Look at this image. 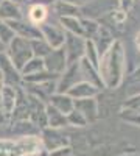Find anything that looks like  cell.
I'll use <instances>...</instances> for the list:
<instances>
[{
	"mask_svg": "<svg viewBox=\"0 0 140 156\" xmlns=\"http://www.w3.org/2000/svg\"><path fill=\"white\" fill-rule=\"evenodd\" d=\"M98 73L103 87L115 90L121 86L126 73V50L120 39H115L100 56Z\"/></svg>",
	"mask_w": 140,
	"mask_h": 156,
	"instance_id": "1",
	"label": "cell"
},
{
	"mask_svg": "<svg viewBox=\"0 0 140 156\" xmlns=\"http://www.w3.org/2000/svg\"><path fill=\"white\" fill-rule=\"evenodd\" d=\"M5 53L8 55V58L11 59V62L14 64L19 72L25 66V62L33 56L30 41L20 36H14L8 42V45L5 47Z\"/></svg>",
	"mask_w": 140,
	"mask_h": 156,
	"instance_id": "2",
	"label": "cell"
},
{
	"mask_svg": "<svg viewBox=\"0 0 140 156\" xmlns=\"http://www.w3.org/2000/svg\"><path fill=\"white\" fill-rule=\"evenodd\" d=\"M117 8H120L118 0H89L80 6V14L81 17L98 20L100 16H106Z\"/></svg>",
	"mask_w": 140,
	"mask_h": 156,
	"instance_id": "3",
	"label": "cell"
},
{
	"mask_svg": "<svg viewBox=\"0 0 140 156\" xmlns=\"http://www.w3.org/2000/svg\"><path fill=\"white\" fill-rule=\"evenodd\" d=\"M39 139L42 148L47 151H52L58 147L62 145H70V139L69 134H66L62 131V128H50V126H44L39 131Z\"/></svg>",
	"mask_w": 140,
	"mask_h": 156,
	"instance_id": "4",
	"label": "cell"
},
{
	"mask_svg": "<svg viewBox=\"0 0 140 156\" xmlns=\"http://www.w3.org/2000/svg\"><path fill=\"white\" fill-rule=\"evenodd\" d=\"M39 31L41 36L47 41V44L52 47V48H59L64 45V39H66V31L64 28L59 25V22L52 20V19H47L44 23L39 25Z\"/></svg>",
	"mask_w": 140,
	"mask_h": 156,
	"instance_id": "5",
	"label": "cell"
},
{
	"mask_svg": "<svg viewBox=\"0 0 140 156\" xmlns=\"http://www.w3.org/2000/svg\"><path fill=\"white\" fill-rule=\"evenodd\" d=\"M83 80V73L80 69V61L67 64V67L62 70V73L58 76V81H56V92H67V90Z\"/></svg>",
	"mask_w": 140,
	"mask_h": 156,
	"instance_id": "6",
	"label": "cell"
},
{
	"mask_svg": "<svg viewBox=\"0 0 140 156\" xmlns=\"http://www.w3.org/2000/svg\"><path fill=\"white\" fill-rule=\"evenodd\" d=\"M84 47H86V39L83 36H76L72 33H66V39H64V53L67 58V64L80 61L84 55Z\"/></svg>",
	"mask_w": 140,
	"mask_h": 156,
	"instance_id": "7",
	"label": "cell"
},
{
	"mask_svg": "<svg viewBox=\"0 0 140 156\" xmlns=\"http://www.w3.org/2000/svg\"><path fill=\"white\" fill-rule=\"evenodd\" d=\"M0 70H2V75H3V84H9L14 87H19L23 84L20 72L11 62V59L5 53V50L0 51Z\"/></svg>",
	"mask_w": 140,
	"mask_h": 156,
	"instance_id": "8",
	"label": "cell"
},
{
	"mask_svg": "<svg viewBox=\"0 0 140 156\" xmlns=\"http://www.w3.org/2000/svg\"><path fill=\"white\" fill-rule=\"evenodd\" d=\"M27 98H28V120H31L37 128L47 126V119H45L47 103L31 94H27Z\"/></svg>",
	"mask_w": 140,
	"mask_h": 156,
	"instance_id": "9",
	"label": "cell"
},
{
	"mask_svg": "<svg viewBox=\"0 0 140 156\" xmlns=\"http://www.w3.org/2000/svg\"><path fill=\"white\" fill-rule=\"evenodd\" d=\"M8 27L12 30L14 36H20V37H25L31 41V39H36V37H42L41 36V31H39V27L37 25H33L31 22H28L25 17L22 19H16V20H8Z\"/></svg>",
	"mask_w": 140,
	"mask_h": 156,
	"instance_id": "10",
	"label": "cell"
},
{
	"mask_svg": "<svg viewBox=\"0 0 140 156\" xmlns=\"http://www.w3.org/2000/svg\"><path fill=\"white\" fill-rule=\"evenodd\" d=\"M42 59H44L45 70L56 73V75H61L62 70L67 67V58H66V53H64V48L62 47L52 48V51L47 56H44Z\"/></svg>",
	"mask_w": 140,
	"mask_h": 156,
	"instance_id": "11",
	"label": "cell"
},
{
	"mask_svg": "<svg viewBox=\"0 0 140 156\" xmlns=\"http://www.w3.org/2000/svg\"><path fill=\"white\" fill-rule=\"evenodd\" d=\"M75 108L86 117L87 123L97 122L98 117H100V103H98L97 97H89V98L75 100Z\"/></svg>",
	"mask_w": 140,
	"mask_h": 156,
	"instance_id": "12",
	"label": "cell"
},
{
	"mask_svg": "<svg viewBox=\"0 0 140 156\" xmlns=\"http://www.w3.org/2000/svg\"><path fill=\"white\" fill-rule=\"evenodd\" d=\"M90 41L94 42V45H95V48L98 51V55L101 56L111 47V44L115 41V37H114V33L111 31V28L108 27V25L100 23L97 33L94 34V37L90 39Z\"/></svg>",
	"mask_w": 140,
	"mask_h": 156,
	"instance_id": "13",
	"label": "cell"
},
{
	"mask_svg": "<svg viewBox=\"0 0 140 156\" xmlns=\"http://www.w3.org/2000/svg\"><path fill=\"white\" fill-rule=\"evenodd\" d=\"M20 87V86H19ZM19 87L9 86V84H3L2 86V94H0V108L5 112V115L11 117L12 111H14L16 101H17V94H19Z\"/></svg>",
	"mask_w": 140,
	"mask_h": 156,
	"instance_id": "14",
	"label": "cell"
},
{
	"mask_svg": "<svg viewBox=\"0 0 140 156\" xmlns=\"http://www.w3.org/2000/svg\"><path fill=\"white\" fill-rule=\"evenodd\" d=\"M101 92V87H98L94 83L89 81H80L73 84L66 94H69L73 100H80V98H89V97H98Z\"/></svg>",
	"mask_w": 140,
	"mask_h": 156,
	"instance_id": "15",
	"label": "cell"
},
{
	"mask_svg": "<svg viewBox=\"0 0 140 156\" xmlns=\"http://www.w3.org/2000/svg\"><path fill=\"white\" fill-rule=\"evenodd\" d=\"M16 144L19 147L20 156H34L42 150L39 134H36V136H20V139L16 140Z\"/></svg>",
	"mask_w": 140,
	"mask_h": 156,
	"instance_id": "16",
	"label": "cell"
},
{
	"mask_svg": "<svg viewBox=\"0 0 140 156\" xmlns=\"http://www.w3.org/2000/svg\"><path fill=\"white\" fill-rule=\"evenodd\" d=\"M47 103L52 105L53 108H56L62 114H69L75 108V100L66 92H55V94H52L48 97Z\"/></svg>",
	"mask_w": 140,
	"mask_h": 156,
	"instance_id": "17",
	"label": "cell"
},
{
	"mask_svg": "<svg viewBox=\"0 0 140 156\" xmlns=\"http://www.w3.org/2000/svg\"><path fill=\"white\" fill-rule=\"evenodd\" d=\"M25 14L22 12V8L19 3H14L11 0H2L0 2V19L8 22V20H16L22 19Z\"/></svg>",
	"mask_w": 140,
	"mask_h": 156,
	"instance_id": "18",
	"label": "cell"
},
{
	"mask_svg": "<svg viewBox=\"0 0 140 156\" xmlns=\"http://www.w3.org/2000/svg\"><path fill=\"white\" fill-rule=\"evenodd\" d=\"M28 22H31L33 25H37L39 27L41 23H44L48 17H50V12L48 8L44 5H37V3H30L28 11H27V16H23Z\"/></svg>",
	"mask_w": 140,
	"mask_h": 156,
	"instance_id": "19",
	"label": "cell"
},
{
	"mask_svg": "<svg viewBox=\"0 0 140 156\" xmlns=\"http://www.w3.org/2000/svg\"><path fill=\"white\" fill-rule=\"evenodd\" d=\"M45 119H47V126H50V128H62L64 129L67 126L66 114L59 112L56 108H53L48 103L45 105Z\"/></svg>",
	"mask_w": 140,
	"mask_h": 156,
	"instance_id": "20",
	"label": "cell"
},
{
	"mask_svg": "<svg viewBox=\"0 0 140 156\" xmlns=\"http://www.w3.org/2000/svg\"><path fill=\"white\" fill-rule=\"evenodd\" d=\"M56 17H70V16H80V6L75 5L72 2H67V0H56L55 5L52 6Z\"/></svg>",
	"mask_w": 140,
	"mask_h": 156,
	"instance_id": "21",
	"label": "cell"
},
{
	"mask_svg": "<svg viewBox=\"0 0 140 156\" xmlns=\"http://www.w3.org/2000/svg\"><path fill=\"white\" fill-rule=\"evenodd\" d=\"M80 69H81L83 80H84V81L94 83V84H97L98 87L103 89V83H101V78H100L98 69L94 67L92 64H89L86 58H81V59H80Z\"/></svg>",
	"mask_w": 140,
	"mask_h": 156,
	"instance_id": "22",
	"label": "cell"
},
{
	"mask_svg": "<svg viewBox=\"0 0 140 156\" xmlns=\"http://www.w3.org/2000/svg\"><path fill=\"white\" fill-rule=\"evenodd\" d=\"M41 128H37L31 120L22 119V120H14L12 122V133L19 136H36L39 134Z\"/></svg>",
	"mask_w": 140,
	"mask_h": 156,
	"instance_id": "23",
	"label": "cell"
},
{
	"mask_svg": "<svg viewBox=\"0 0 140 156\" xmlns=\"http://www.w3.org/2000/svg\"><path fill=\"white\" fill-rule=\"evenodd\" d=\"M59 25L64 28L66 33H72L76 36H83V28H81V17L80 16H70V17H59L58 19Z\"/></svg>",
	"mask_w": 140,
	"mask_h": 156,
	"instance_id": "24",
	"label": "cell"
},
{
	"mask_svg": "<svg viewBox=\"0 0 140 156\" xmlns=\"http://www.w3.org/2000/svg\"><path fill=\"white\" fill-rule=\"evenodd\" d=\"M44 59L42 58H37V56H31L27 62H25V66L20 69V75L22 78L27 76V75H33V73H37L44 70Z\"/></svg>",
	"mask_w": 140,
	"mask_h": 156,
	"instance_id": "25",
	"label": "cell"
},
{
	"mask_svg": "<svg viewBox=\"0 0 140 156\" xmlns=\"http://www.w3.org/2000/svg\"><path fill=\"white\" fill-rule=\"evenodd\" d=\"M30 45H31L33 56H37V58H44V56H47L50 51H52V47L47 44V41H45L44 37L31 39V41H30Z\"/></svg>",
	"mask_w": 140,
	"mask_h": 156,
	"instance_id": "26",
	"label": "cell"
},
{
	"mask_svg": "<svg viewBox=\"0 0 140 156\" xmlns=\"http://www.w3.org/2000/svg\"><path fill=\"white\" fill-rule=\"evenodd\" d=\"M58 76L56 73H52V72H48V70H41V72H37V73H33V75H27V76H23L22 80L23 83H31V84H36V83H44V81H50V80H58Z\"/></svg>",
	"mask_w": 140,
	"mask_h": 156,
	"instance_id": "27",
	"label": "cell"
},
{
	"mask_svg": "<svg viewBox=\"0 0 140 156\" xmlns=\"http://www.w3.org/2000/svg\"><path fill=\"white\" fill-rule=\"evenodd\" d=\"M66 119H67V126H73V128H84L87 126V120H86V117L76 109L73 108L69 114H66Z\"/></svg>",
	"mask_w": 140,
	"mask_h": 156,
	"instance_id": "28",
	"label": "cell"
},
{
	"mask_svg": "<svg viewBox=\"0 0 140 156\" xmlns=\"http://www.w3.org/2000/svg\"><path fill=\"white\" fill-rule=\"evenodd\" d=\"M83 58L87 59L89 64H92L94 67L98 69V64H100V55H98V51L94 45V42L90 41V39H86V47H84V55Z\"/></svg>",
	"mask_w": 140,
	"mask_h": 156,
	"instance_id": "29",
	"label": "cell"
},
{
	"mask_svg": "<svg viewBox=\"0 0 140 156\" xmlns=\"http://www.w3.org/2000/svg\"><path fill=\"white\" fill-rule=\"evenodd\" d=\"M100 27V22L89 19V17H81V28H83V37L84 39H92L94 34L97 33Z\"/></svg>",
	"mask_w": 140,
	"mask_h": 156,
	"instance_id": "30",
	"label": "cell"
},
{
	"mask_svg": "<svg viewBox=\"0 0 140 156\" xmlns=\"http://www.w3.org/2000/svg\"><path fill=\"white\" fill-rule=\"evenodd\" d=\"M0 156H20L16 140L0 139Z\"/></svg>",
	"mask_w": 140,
	"mask_h": 156,
	"instance_id": "31",
	"label": "cell"
},
{
	"mask_svg": "<svg viewBox=\"0 0 140 156\" xmlns=\"http://www.w3.org/2000/svg\"><path fill=\"white\" fill-rule=\"evenodd\" d=\"M121 109L132 111V112H138L140 114V92L126 97L125 101L121 103Z\"/></svg>",
	"mask_w": 140,
	"mask_h": 156,
	"instance_id": "32",
	"label": "cell"
},
{
	"mask_svg": "<svg viewBox=\"0 0 140 156\" xmlns=\"http://www.w3.org/2000/svg\"><path fill=\"white\" fill-rule=\"evenodd\" d=\"M12 37H14V33H12V30L8 27V23H6L5 20L0 19V42L6 47L8 42L11 41Z\"/></svg>",
	"mask_w": 140,
	"mask_h": 156,
	"instance_id": "33",
	"label": "cell"
},
{
	"mask_svg": "<svg viewBox=\"0 0 140 156\" xmlns=\"http://www.w3.org/2000/svg\"><path fill=\"white\" fill-rule=\"evenodd\" d=\"M120 119H121L123 122H126V123L140 126V114H138V112H132V111L121 109V111H120Z\"/></svg>",
	"mask_w": 140,
	"mask_h": 156,
	"instance_id": "34",
	"label": "cell"
},
{
	"mask_svg": "<svg viewBox=\"0 0 140 156\" xmlns=\"http://www.w3.org/2000/svg\"><path fill=\"white\" fill-rule=\"evenodd\" d=\"M50 156H73V148L70 145H62L52 151H48Z\"/></svg>",
	"mask_w": 140,
	"mask_h": 156,
	"instance_id": "35",
	"label": "cell"
},
{
	"mask_svg": "<svg viewBox=\"0 0 140 156\" xmlns=\"http://www.w3.org/2000/svg\"><path fill=\"white\" fill-rule=\"evenodd\" d=\"M27 2H28V5H30V3H37V5H44V6L50 8V6L55 5L56 0H27Z\"/></svg>",
	"mask_w": 140,
	"mask_h": 156,
	"instance_id": "36",
	"label": "cell"
},
{
	"mask_svg": "<svg viewBox=\"0 0 140 156\" xmlns=\"http://www.w3.org/2000/svg\"><path fill=\"white\" fill-rule=\"evenodd\" d=\"M132 3H134V0H118L120 9H123V11H126V12L132 8Z\"/></svg>",
	"mask_w": 140,
	"mask_h": 156,
	"instance_id": "37",
	"label": "cell"
},
{
	"mask_svg": "<svg viewBox=\"0 0 140 156\" xmlns=\"http://www.w3.org/2000/svg\"><path fill=\"white\" fill-rule=\"evenodd\" d=\"M134 42H135V47H137V50L140 51V30H138V31H137V34H135Z\"/></svg>",
	"mask_w": 140,
	"mask_h": 156,
	"instance_id": "38",
	"label": "cell"
},
{
	"mask_svg": "<svg viewBox=\"0 0 140 156\" xmlns=\"http://www.w3.org/2000/svg\"><path fill=\"white\" fill-rule=\"evenodd\" d=\"M67 2H72V3H75V5L81 6V5H84L86 2H89V0H67Z\"/></svg>",
	"mask_w": 140,
	"mask_h": 156,
	"instance_id": "39",
	"label": "cell"
},
{
	"mask_svg": "<svg viewBox=\"0 0 140 156\" xmlns=\"http://www.w3.org/2000/svg\"><path fill=\"white\" fill-rule=\"evenodd\" d=\"M134 81H140V69H137L135 72H134Z\"/></svg>",
	"mask_w": 140,
	"mask_h": 156,
	"instance_id": "40",
	"label": "cell"
},
{
	"mask_svg": "<svg viewBox=\"0 0 140 156\" xmlns=\"http://www.w3.org/2000/svg\"><path fill=\"white\" fill-rule=\"evenodd\" d=\"M34 156H50V154H48V151H47V150H44V148H42L39 153H37V154H34Z\"/></svg>",
	"mask_w": 140,
	"mask_h": 156,
	"instance_id": "41",
	"label": "cell"
},
{
	"mask_svg": "<svg viewBox=\"0 0 140 156\" xmlns=\"http://www.w3.org/2000/svg\"><path fill=\"white\" fill-rule=\"evenodd\" d=\"M11 2H14V3H19V5H22V3H25L27 0H11Z\"/></svg>",
	"mask_w": 140,
	"mask_h": 156,
	"instance_id": "42",
	"label": "cell"
},
{
	"mask_svg": "<svg viewBox=\"0 0 140 156\" xmlns=\"http://www.w3.org/2000/svg\"><path fill=\"white\" fill-rule=\"evenodd\" d=\"M120 156H140V154H134V153H126V154H120Z\"/></svg>",
	"mask_w": 140,
	"mask_h": 156,
	"instance_id": "43",
	"label": "cell"
},
{
	"mask_svg": "<svg viewBox=\"0 0 140 156\" xmlns=\"http://www.w3.org/2000/svg\"><path fill=\"white\" fill-rule=\"evenodd\" d=\"M0 83H3V75H2V70H0Z\"/></svg>",
	"mask_w": 140,
	"mask_h": 156,
	"instance_id": "44",
	"label": "cell"
},
{
	"mask_svg": "<svg viewBox=\"0 0 140 156\" xmlns=\"http://www.w3.org/2000/svg\"><path fill=\"white\" fill-rule=\"evenodd\" d=\"M2 50H5V45H3L2 42H0V51H2Z\"/></svg>",
	"mask_w": 140,
	"mask_h": 156,
	"instance_id": "45",
	"label": "cell"
},
{
	"mask_svg": "<svg viewBox=\"0 0 140 156\" xmlns=\"http://www.w3.org/2000/svg\"><path fill=\"white\" fill-rule=\"evenodd\" d=\"M2 86H3V83H0V94H2Z\"/></svg>",
	"mask_w": 140,
	"mask_h": 156,
	"instance_id": "46",
	"label": "cell"
},
{
	"mask_svg": "<svg viewBox=\"0 0 140 156\" xmlns=\"http://www.w3.org/2000/svg\"><path fill=\"white\" fill-rule=\"evenodd\" d=\"M0 2H2V0H0Z\"/></svg>",
	"mask_w": 140,
	"mask_h": 156,
	"instance_id": "47",
	"label": "cell"
}]
</instances>
